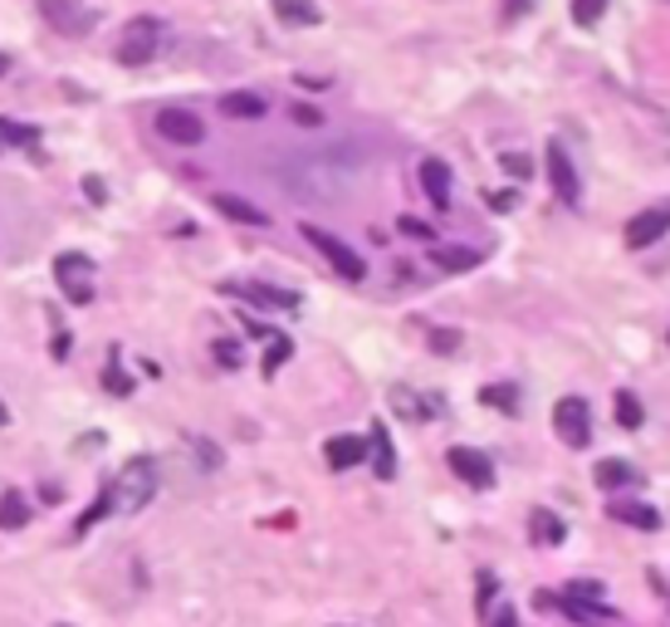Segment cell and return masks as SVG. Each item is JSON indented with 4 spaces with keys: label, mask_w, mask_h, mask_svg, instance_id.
<instances>
[{
    "label": "cell",
    "mask_w": 670,
    "mask_h": 627,
    "mask_svg": "<svg viewBox=\"0 0 670 627\" xmlns=\"http://www.w3.org/2000/svg\"><path fill=\"white\" fill-rule=\"evenodd\" d=\"M157 486H162V471H157V457H132L122 471L108 481V496H114L118 515H138L152 506Z\"/></svg>",
    "instance_id": "obj_1"
},
{
    "label": "cell",
    "mask_w": 670,
    "mask_h": 627,
    "mask_svg": "<svg viewBox=\"0 0 670 627\" xmlns=\"http://www.w3.org/2000/svg\"><path fill=\"white\" fill-rule=\"evenodd\" d=\"M162 45H167V25L157 16L128 20V25H122V40H118V65H128V69L152 65V59L162 55Z\"/></svg>",
    "instance_id": "obj_2"
},
{
    "label": "cell",
    "mask_w": 670,
    "mask_h": 627,
    "mask_svg": "<svg viewBox=\"0 0 670 627\" xmlns=\"http://www.w3.org/2000/svg\"><path fill=\"white\" fill-rule=\"evenodd\" d=\"M40 16L49 20V30H59L65 40H83L98 30V10L89 0H40Z\"/></svg>",
    "instance_id": "obj_3"
},
{
    "label": "cell",
    "mask_w": 670,
    "mask_h": 627,
    "mask_svg": "<svg viewBox=\"0 0 670 627\" xmlns=\"http://www.w3.org/2000/svg\"><path fill=\"white\" fill-rule=\"evenodd\" d=\"M304 241L314 245V251L324 255V261H328L333 270H338L343 280H353V285H357V280L367 275L363 255H357V251H353V245H347V241H338V236H333V231H324V226H304Z\"/></svg>",
    "instance_id": "obj_4"
},
{
    "label": "cell",
    "mask_w": 670,
    "mask_h": 627,
    "mask_svg": "<svg viewBox=\"0 0 670 627\" xmlns=\"http://www.w3.org/2000/svg\"><path fill=\"white\" fill-rule=\"evenodd\" d=\"M553 432L563 447H573L582 451L592 441V408H588V398H558L553 402Z\"/></svg>",
    "instance_id": "obj_5"
},
{
    "label": "cell",
    "mask_w": 670,
    "mask_h": 627,
    "mask_svg": "<svg viewBox=\"0 0 670 627\" xmlns=\"http://www.w3.org/2000/svg\"><path fill=\"white\" fill-rule=\"evenodd\" d=\"M55 280H59V290H65L69 304H89L93 300V265H89V255L65 251L55 261Z\"/></svg>",
    "instance_id": "obj_6"
},
{
    "label": "cell",
    "mask_w": 670,
    "mask_h": 627,
    "mask_svg": "<svg viewBox=\"0 0 670 627\" xmlns=\"http://www.w3.org/2000/svg\"><path fill=\"white\" fill-rule=\"evenodd\" d=\"M549 187H553V196L563 206H578L582 202V177H578V163L568 157V147L563 143H549Z\"/></svg>",
    "instance_id": "obj_7"
},
{
    "label": "cell",
    "mask_w": 670,
    "mask_h": 627,
    "mask_svg": "<svg viewBox=\"0 0 670 627\" xmlns=\"http://www.w3.org/2000/svg\"><path fill=\"white\" fill-rule=\"evenodd\" d=\"M666 231H670V206H647V212L627 216L622 241H627V251H647V245H656Z\"/></svg>",
    "instance_id": "obj_8"
},
{
    "label": "cell",
    "mask_w": 670,
    "mask_h": 627,
    "mask_svg": "<svg viewBox=\"0 0 670 627\" xmlns=\"http://www.w3.org/2000/svg\"><path fill=\"white\" fill-rule=\"evenodd\" d=\"M445 466H451L470 490H490L494 486V461L485 457V451H475V447H451V451H445Z\"/></svg>",
    "instance_id": "obj_9"
},
{
    "label": "cell",
    "mask_w": 670,
    "mask_h": 627,
    "mask_svg": "<svg viewBox=\"0 0 670 627\" xmlns=\"http://www.w3.org/2000/svg\"><path fill=\"white\" fill-rule=\"evenodd\" d=\"M157 133H162L167 143H177V147L206 143V123L196 114H186V108H162V114H157Z\"/></svg>",
    "instance_id": "obj_10"
},
{
    "label": "cell",
    "mask_w": 670,
    "mask_h": 627,
    "mask_svg": "<svg viewBox=\"0 0 670 627\" xmlns=\"http://www.w3.org/2000/svg\"><path fill=\"white\" fill-rule=\"evenodd\" d=\"M607 515H612L617 525H631V530H641V535H656V530H661V515H656L647 500H612V506H607Z\"/></svg>",
    "instance_id": "obj_11"
},
{
    "label": "cell",
    "mask_w": 670,
    "mask_h": 627,
    "mask_svg": "<svg viewBox=\"0 0 670 627\" xmlns=\"http://www.w3.org/2000/svg\"><path fill=\"white\" fill-rule=\"evenodd\" d=\"M421 187H426L436 212H451V167H445L441 157H426V163H421Z\"/></svg>",
    "instance_id": "obj_12"
},
{
    "label": "cell",
    "mask_w": 670,
    "mask_h": 627,
    "mask_svg": "<svg viewBox=\"0 0 670 627\" xmlns=\"http://www.w3.org/2000/svg\"><path fill=\"white\" fill-rule=\"evenodd\" d=\"M367 457H372V476H377V481H392V476H396V451H392V437H387V427H382V422H372V432H367Z\"/></svg>",
    "instance_id": "obj_13"
},
{
    "label": "cell",
    "mask_w": 670,
    "mask_h": 627,
    "mask_svg": "<svg viewBox=\"0 0 670 627\" xmlns=\"http://www.w3.org/2000/svg\"><path fill=\"white\" fill-rule=\"evenodd\" d=\"M392 412L406 417V422H426V417L441 412V398H421L412 388H392Z\"/></svg>",
    "instance_id": "obj_14"
},
{
    "label": "cell",
    "mask_w": 670,
    "mask_h": 627,
    "mask_svg": "<svg viewBox=\"0 0 670 627\" xmlns=\"http://www.w3.org/2000/svg\"><path fill=\"white\" fill-rule=\"evenodd\" d=\"M324 461L333 466V471H353V466L367 461V441L363 437H333L324 447Z\"/></svg>",
    "instance_id": "obj_15"
},
{
    "label": "cell",
    "mask_w": 670,
    "mask_h": 627,
    "mask_svg": "<svg viewBox=\"0 0 670 627\" xmlns=\"http://www.w3.org/2000/svg\"><path fill=\"white\" fill-rule=\"evenodd\" d=\"M220 114L240 118V123H255V118L269 114V104L259 94H250V89H235V94H220Z\"/></svg>",
    "instance_id": "obj_16"
},
{
    "label": "cell",
    "mask_w": 670,
    "mask_h": 627,
    "mask_svg": "<svg viewBox=\"0 0 670 627\" xmlns=\"http://www.w3.org/2000/svg\"><path fill=\"white\" fill-rule=\"evenodd\" d=\"M230 294H245V300H255V304H265V310H299V294L294 290H275V285H226Z\"/></svg>",
    "instance_id": "obj_17"
},
{
    "label": "cell",
    "mask_w": 670,
    "mask_h": 627,
    "mask_svg": "<svg viewBox=\"0 0 670 627\" xmlns=\"http://www.w3.org/2000/svg\"><path fill=\"white\" fill-rule=\"evenodd\" d=\"M529 539L533 545H543V549H558L568 539V530H563V520H558L553 510H529Z\"/></svg>",
    "instance_id": "obj_18"
},
{
    "label": "cell",
    "mask_w": 670,
    "mask_h": 627,
    "mask_svg": "<svg viewBox=\"0 0 670 627\" xmlns=\"http://www.w3.org/2000/svg\"><path fill=\"white\" fill-rule=\"evenodd\" d=\"M216 202V212L220 216H230V221H240V226H269V216L259 212V206H250L245 196H235V192H216L210 196Z\"/></svg>",
    "instance_id": "obj_19"
},
{
    "label": "cell",
    "mask_w": 670,
    "mask_h": 627,
    "mask_svg": "<svg viewBox=\"0 0 670 627\" xmlns=\"http://www.w3.org/2000/svg\"><path fill=\"white\" fill-rule=\"evenodd\" d=\"M485 255L470 251V245H431V265L451 270V275H465V270H475Z\"/></svg>",
    "instance_id": "obj_20"
},
{
    "label": "cell",
    "mask_w": 670,
    "mask_h": 627,
    "mask_svg": "<svg viewBox=\"0 0 670 627\" xmlns=\"http://www.w3.org/2000/svg\"><path fill=\"white\" fill-rule=\"evenodd\" d=\"M30 500L20 496V490H6V496H0V530H24V525H30Z\"/></svg>",
    "instance_id": "obj_21"
},
{
    "label": "cell",
    "mask_w": 670,
    "mask_h": 627,
    "mask_svg": "<svg viewBox=\"0 0 670 627\" xmlns=\"http://www.w3.org/2000/svg\"><path fill=\"white\" fill-rule=\"evenodd\" d=\"M275 16L284 25H318V20H324V10H318L314 0H275Z\"/></svg>",
    "instance_id": "obj_22"
},
{
    "label": "cell",
    "mask_w": 670,
    "mask_h": 627,
    "mask_svg": "<svg viewBox=\"0 0 670 627\" xmlns=\"http://www.w3.org/2000/svg\"><path fill=\"white\" fill-rule=\"evenodd\" d=\"M592 476H598V486H602V490H627L631 481H637V471H631L627 461H617V457L598 461V471H592Z\"/></svg>",
    "instance_id": "obj_23"
},
{
    "label": "cell",
    "mask_w": 670,
    "mask_h": 627,
    "mask_svg": "<svg viewBox=\"0 0 670 627\" xmlns=\"http://www.w3.org/2000/svg\"><path fill=\"white\" fill-rule=\"evenodd\" d=\"M104 515H114V496H108V486H104V490H98V500H93V506H89V510H83V515H79V520H73V539H83V535H89V530H93V525H98V520H104Z\"/></svg>",
    "instance_id": "obj_24"
},
{
    "label": "cell",
    "mask_w": 670,
    "mask_h": 627,
    "mask_svg": "<svg viewBox=\"0 0 670 627\" xmlns=\"http://www.w3.org/2000/svg\"><path fill=\"white\" fill-rule=\"evenodd\" d=\"M0 143H10V147H40V128H24V123H10V118H0Z\"/></svg>",
    "instance_id": "obj_25"
},
{
    "label": "cell",
    "mask_w": 670,
    "mask_h": 627,
    "mask_svg": "<svg viewBox=\"0 0 670 627\" xmlns=\"http://www.w3.org/2000/svg\"><path fill=\"white\" fill-rule=\"evenodd\" d=\"M617 422H622L627 432H637V427L647 422V412H641V398H637V392H617Z\"/></svg>",
    "instance_id": "obj_26"
},
{
    "label": "cell",
    "mask_w": 670,
    "mask_h": 627,
    "mask_svg": "<svg viewBox=\"0 0 670 627\" xmlns=\"http://www.w3.org/2000/svg\"><path fill=\"white\" fill-rule=\"evenodd\" d=\"M480 402H485V408H500V412H519V388L494 383V388L480 392Z\"/></svg>",
    "instance_id": "obj_27"
},
{
    "label": "cell",
    "mask_w": 670,
    "mask_h": 627,
    "mask_svg": "<svg viewBox=\"0 0 670 627\" xmlns=\"http://www.w3.org/2000/svg\"><path fill=\"white\" fill-rule=\"evenodd\" d=\"M104 388L114 392V398H128V392H132V378L122 373V363H118V349H114V359H108V368H104Z\"/></svg>",
    "instance_id": "obj_28"
},
{
    "label": "cell",
    "mask_w": 670,
    "mask_h": 627,
    "mask_svg": "<svg viewBox=\"0 0 670 627\" xmlns=\"http://www.w3.org/2000/svg\"><path fill=\"white\" fill-rule=\"evenodd\" d=\"M480 627H519V618H514L509 604H490L485 613H480Z\"/></svg>",
    "instance_id": "obj_29"
},
{
    "label": "cell",
    "mask_w": 670,
    "mask_h": 627,
    "mask_svg": "<svg viewBox=\"0 0 670 627\" xmlns=\"http://www.w3.org/2000/svg\"><path fill=\"white\" fill-rule=\"evenodd\" d=\"M289 353H294V343H289V339H269V353H265V378H275V373H279V363L289 359Z\"/></svg>",
    "instance_id": "obj_30"
},
{
    "label": "cell",
    "mask_w": 670,
    "mask_h": 627,
    "mask_svg": "<svg viewBox=\"0 0 670 627\" xmlns=\"http://www.w3.org/2000/svg\"><path fill=\"white\" fill-rule=\"evenodd\" d=\"M210 353H216L220 368H240L245 363V353H240V343H235V339H216V349H210Z\"/></svg>",
    "instance_id": "obj_31"
},
{
    "label": "cell",
    "mask_w": 670,
    "mask_h": 627,
    "mask_svg": "<svg viewBox=\"0 0 670 627\" xmlns=\"http://www.w3.org/2000/svg\"><path fill=\"white\" fill-rule=\"evenodd\" d=\"M607 10V0H573V20L578 25H598Z\"/></svg>",
    "instance_id": "obj_32"
},
{
    "label": "cell",
    "mask_w": 670,
    "mask_h": 627,
    "mask_svg": "<svg viewBox=\"0 0 670 627\" xmlns=\"http://www.w3.org/2000/svg\"><path fill=\"white\" fill-rule=\"evenodd\" d=\"M461 349V329H431V353H455Z\"/></svg>",
    "instance_id": "obj_33"
},
{
    "label": "cell",
    "mask_w": 670,
    "mask_h": 627,
    "mask_svg": "<svg viewBox=\"0 0 670 627\" xmlns=\"http://www.w3.org/2000/svg\"><path fill=\"white\" fill-rule=\"evenodd\" d=\"M396 231H402V236H412V241H431V236H436V231H431L426 221H416V216H402V221H396Z\"/></svg>",
    "instance_id": "obj_34"
},
{
    "label": "cell",
    "mask_w": 670,
    "mask_h": 627,
    "mask_svg": "<svg viewBox=\"0 0 670 627\" xmlns=\"http://www.w3.org/2000/svg\"><path fill=\"white\" fill-rule=\"evenodd\" d=\"M500 163H504V172H509V177H519V182H524V177H529V172H533V167H529V157H524V153H504V157H500Z\"/></svg>",
    "instance_id": "obj_35"
},
{
    "label": "cell",
    "mask_w": 670,
    "mask_h": 627,
    "mask_svg": "<svg viewBox=\"0 0 670 627\" xmlns=\"http://www.w3.org/2000/svg\"><path fill=\"white\" fill-rule=\"evenodd\" d=\"M519 206V192L504 187V192H490V212H514Z\"/></svg>",
    "instance_id": "obj_36"
},
{
    "label": "cell",
    "mask_w": 670,
    "mask_h": 627,
    "mask_svg": "<svg viewBox=\"0 0 670 627\" xmlns=\"http://www.w3.org/2000/svg\"><path fill=\"white\" fill-rule=\"evenodd\" d=\"M83 196H89L93 206H104V202H108V187H104V177H83Z\"/></svg>",
    "instance_id": "obj_37"
},
{
    "label": "cell",
    "mask_w": 670,
    "mask_h": 627,
    "mask_svg": "<svg viewBox=\"0 0 670 627\" xmlns=\"http://www.w3.org/2000/svg\"><path fill=\"white\" fill-rule=\"evenodd\" d=\"M294 123H299V128H318L324 114H318V108H308V104H299V108H294Z\"/></svg>",
    "instance_id": "obj_38"
},
{
    "label": "cell",
    "mask_w": 670,
    "mask_h": 627,
    "mask_svg": "<svg viewBox=\"0 0 670 627\" xmlns=\"http://www.w3.org/2000/svg\"><path fill=\"white\" fill-rule=\"evenodd\" d=\"M196 457H201V466H210V471H216V466H220V451L210 447V441H196Z\"/></svg>",
    "instance_id": "obj_39"
},
{
    "label": "cell",
    "mask_w": 670,
    "mask_h": 627,
    "mask_svg": "<svg viewBox=\"0 0 670 627\" xmlns=\"http://www.w3.org/2000/svg\"><path fill=\"white\" fill-rule=\"evenodd\" d=\"M529 10H533V0H514V6H509L504 16H509V20H519V16H529Z\"/></svg>",
    "instance_id": "obj_40"
},
{
    "label": "cell",
    "mask_w": 670,
    "mask_h": 627,
    "mask_svg": "<svg viewBox=\"0 0 670 627\" xmlns=\"http://www.w3.org/2000/svg\"><path fill=\"white\" fill-rule=\"evenodd\" d=\"M6 74H10V55H0V79H6Z\"/></svg>",
    "instance_id": "obj_41"
},
{
    "label": "cell",
    "mask_w": 670,
    "mask_h": 627,
    "mask_svg": "<svg viewBox=\"0 0 670 627\" xmlns=\"http://www.w3.org/2000/svg\"><path fill=\"white\" fill-rule=\"evenodd\" d=\"M0 427H10V408H6V402H0Z\"/></svg>",
    "instance_id": "obj_42"
},
{
    "label": "cell",
    "mask_w": 670,
    "mask_h": 627,
    "mask_svg": "<svg viewBox=\"0 0 670 627\" xmlns=\"http://www.w3.org/2000/svg\"><path fill=\"white\" fill-rule=\"evenodd\" d=\"M55 627H69V623H55Z\"/></svg>",
    "instance_id": "obj_43"
},
{
    "label": "cell",
    "mask_w": 670,
    "mask_h": 627,
    "mask_svg": "<svg viewBox=\"0 0 670 627\" xmlns=\"http://www.w3.org/2000/svg\"><path fill=\"white\" fill-rule=\"evenodd\" d=\"M666 343H670V334H666Z\"/></svg>",
    "instance_id": "obj_44"
}]
</instances>
